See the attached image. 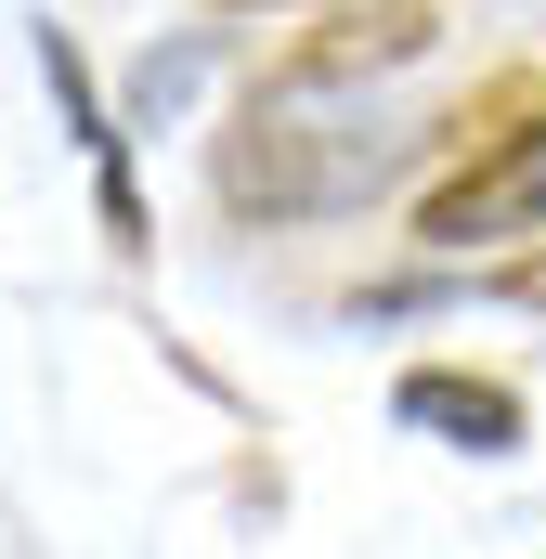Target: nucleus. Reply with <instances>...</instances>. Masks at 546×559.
I'll list each match as a JSON object with an SVG mask.
<instances>
[{"mask_svg": "<svg viewBox=\"0 0 546 559\" xmlns=\"http://www.w3.org/2000/svg\"><path fill=\"white\" fill-rule=\"evenodd\" d=\"M521 299H546V261H534V274H521Z\"/></svg>", "mask_w": 546, "mask_h": 559, "instance_id": "nucleus-5", "label": "nucleus"}, {"mask_svg": "<svg viewBox=\"0 0 546 559\" xmlns=\"http://www.w3.org/2000/svg\"><path fill=\"white\" fill-rule=\"evenodd\" d=\"M391 169H404V131L365 118V79H312V66H273L209 143V182L235 222H339Z\"/></svg>", "mask_w": 546, "mask_h": 559, "instance_id": "nucleus-1", "label": "nucleus"}, {"mask_svg": "<svg viewBox=\"0 0 546 559\" xmlns=\"http://www.w3.org/2000/svg\"><path fill=\"white\" fill-rule=\"evenodd\" d=\"M534 235H546V118L482 131L416 195V248L429 261H482V248H534Z\"/></svg>", "mask_w": 546, "mask_h": 559, "instance_id": "nucleus-2", "label": "nucleus"}, {"mask_svg": "<svg viewBox=\"0 0 546 559\" xmlns=\"http://www.w3.org/2000/svg\"><path fill=\"white\" fill-rule=\"evenodd\" d=\"M391 417L416 442H442V455H521V391L508 378H482V365H404V391H391Z\"/></svg>", "mask_w": 546, "mask_h": 559, "instance_id": "nucleus-4", "label": "nucleus"}, {"mask_svg": "<svg viewBox=\"0 0 546 559\" xmlns=\"http://www.w3.org/2000/svg\"><path fill=\"white\" fill-rule=\"evenodd\" d=\"M222 13H248V0H222Z\"/></svg>", "mask_w": 546, "mask_h": 559, "instance_id": "nucleus-6", "label": "nucleus"}, {"mask_svg": "<svg viewBox=\"0 0 546 559\" xmlns=\"http://www.w3.org/2000/svg\"><path fill=\"white\" fill-rule=\"evenodd\" d=\"M39 79H52V105H66V131H79V156H92V195H105V248L118 261H143V182H131V131L105 118V92H92V52L66 39V26H39Z\"/></svg>", "mask_w": 546, "mask_h": 559, "instance_id": "nucleus-3", "label": "nucleus"}]
</instances>
